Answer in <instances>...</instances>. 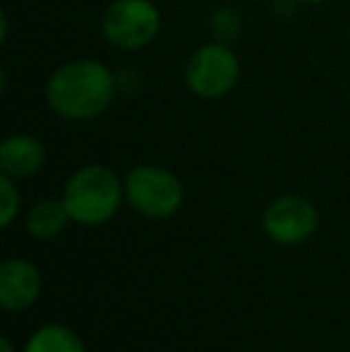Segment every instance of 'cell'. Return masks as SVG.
<instances>
[{
	"mask_svg": "<svg viewBox=\"0 0 350 352\" xmlns=\"http://www.w3.org/2000/svg\"><path fill=\"white\" fill-rule=\"evenodd\" d=\"M116 98V77L91 58L63 63L46 79V103L58 118L89 122L101 118Z\"/></svg>",
	"mask_w": 350,
	"mask_h": 352,
	"instance_id": "obj_1",
	"label": "cell"
},
{
	"mask_svg": "<svg viewBox=\"0 0 350 352\" xmlns=\"http://www.w3.org/2000/svg\"><path fill=\"white\" fill-rule=\"evenodd\" d=\"M63 201L67 206L72 223L85 228L106 226L116 218L125 201V185L122 180L101 163L82 166L67 177L63 187Z\"/></svg>",
	"mask_w": 350,
	"mask_h": 352,
	"instance_id": "obj_2",
	"label": "cell"
},
{
	"mask_svg": "<svg viewBox=\"0 0 350 352\" xmlns=\"http://www.w3.org/2000/svg\"><path fill=\"white\" fill-rule=\"evenodd\" d=\"M122 185L127 206L149 221H166L175 216L185 201L180 177L164 166H135L127 170Z\"/></svg>",
	"mask_w": 350,
	"mask_h": 352,
	"instance_id": "obj_3",
	"label": "cell"
},
{
	"mask_svg": "<svg viewBox=\"0 0 350 352\" xmlns=\"http://www.w3.org/2000/svg\"><path fill=\"white\" fill-rule=\"evenodd\" d=\"M161 32V12L151 0H113L101 14V34L120 51H142Z\"/></svg>",
	"mask_w": 350,
	"mask_h": 352,
	"instance_id": "obj_4",
	"label": "cell"
},
{
	"mask_svg": "<svg viewBox=\"0 0 350 352\" xmlns=\"http://www.w3.org/2000/svg\"><path fill=\"white\" fill-rule=\"evenodd\" d=\"M240 79V60L233 48L211 41L199 46L185 65V84L195 96L204 101L223 98L235 89Z\"/></svg>",
	"mask_w": 350,
	"mask_h": 352,
	"instance_id": "obj_5",
	"label": "cell"
},
{
	"mask_svg": "<svg viewBox=\"0 0 350 352\" xmlns=\"http://www.w3.org/2000/svg\"><path fill=\"white\" fill-rule=\"evenodd\" d=\"M319 228V211L303 195H281L266 204L262 230L281 247L305 245Z\"/></svg>",
	"mask_w": 350,
	"mask_h": 352,
	"instance_id": "obj_6",
	"label": "cell"
},
{
	"mask_svg": "<svg viewBox=\"0 0 350 352\" xmlns=\"http://www.w3.org/2000/svg\"><path fill=\"white\" fill-rule=\"evenodd\" d=\"M41 295V271L29 259L10 256L0 264V307L5 311H24Z\"/></svg>",
	"mask_w": 350,
	"mask_h": 352,
	"instance_id": "obj_7",
	"label": "cell"
},
{
	"mask_svg": "<svg viewBox=\"0 0 350 352\" xmlns=\"http://www.w3.org/2000/svg\"><path fill=\"white\" fill-rule=\"evenodd\" d=\"M46 166V146L34 135H10L0 144V173L12 180H29Z\"/></svg>",
	"mask_w": 350,
	"mask_h": 352,
	"instance_id": "obj_8",
	"label": "cell"
},
{
	"mask_svg": "<svg viewBox=\"0 0 350 352\" xmlns=\"http://www.w3.org/2000/svg\"><path fill=\"white\" fill-rule=\"evenodd\" d=\"M72 223L67 206L63 201V197H46V199H39L32 204V209L24 216V228L27 232L39 242L56 240L58 235L65 232V228Z\"/></svg>",
	"mask_w": 350,
	"mask_h": 352,
	"instance_id": "obj_9",
	"label": "cell"
},
{
	"mask_svg": "<svg viewBox=\"0 0 350 352\" xmlns=\"http://www.w3.org/2000/svg\"><path fill=\"white\" fill-rule=\"evenodd\" d=\"M22 352H87L80 333L65 324H43L27 338Z\"/></svg>",
	"mask_w": 350,
	"mask_h": 352,
	"instance_id": "obj_10",
	"label": "cell"
},
{
	"mask_svg": "<svg viewBox=\"0 0 350 352\" xmlns=\"http://www.w3.org/2000/svg\"><path fill=\"white\" fill-rule=\"evenodd\" d=\"M209 29H211L214 41L226 43V46H233V43L240 38V34H243V14H240L233 5L216 8L209 19Z\"/></svg>",
	"mask_w": 350,
	"mask_h": 352,
	"instance_id": "obj_11",
	"label": "cell"
},
{
	"mask_svg": "<svg viewBox=\"0 0 350 352\" xmlns=\"http://www.w3.org/2000/svg\"><path fill=\"white\" fill-rule=\"evenodd\" d=\"M19 204H22V197H19L17 180L0 173V228L8 230L12 226L14 218L19 216Z\"/></svg>",
	"mask_w": 350,
	"mask_h": 352,
	"instance_id": "obj_12",
	"label": "cell"
},
{
	"mask_svg": "<svg viewBox=\"0 0 350 352\" xmlns=\"http://www.w3.org/2000/svg\"><path fill=\"white\" fill-rule=\"evenodd\" d=\"M298 3H300V0H274V12L278 14L281 19H288V17H293V14H295Z\"/></svg>",
	"mask_w": 350,
	"mask_h": 352,
	"instance_id": "obj_13",
	"label": "cell"
},
{
	"mask_svg": "<svg viewBox=\"0 0 350 352\" xmlns=\"http://www.w3.org/2000/svg\"><path fill=\"white\" fill-rule=\"evenodd\" d=\"M0 352H17V350H14V345H12V340H10L8 336H3V338H0Z\"/></svg>",
	"mask_w": 350,
	"mask_h": 352,
	"instance_id": "obj_14",
	"label": "cell"
},
{
	"mask_svg": "<svg viewBox=\"0 0 350 352\" xmlns=\"http://www.w3.org/2000/svg\"><path fill=\"white\" fill-rule=\"evenodd\" d=\"M300 3H307V5H322V3H329V0H300Z\"/></svg>",
	"mask_w": 350,
	"mask_h": 352,
	"instance_id": "obj_15",
	"label": "cell"
}]
</instances>
